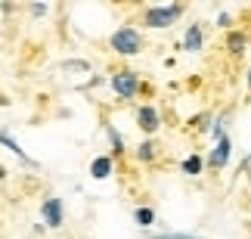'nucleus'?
Instances as JSON below:
<instances>
[{"label": "nucleus", "mask_w": 251, "mask_h": 239, "mask_svg": "<svg viewBox=\"0 0 251 239\" xmlns=\"http://www.w3.org/2000/svg\"><path fill=\"white\" fill-rule=\"evenodd\" d=\"M137 124H140V131H146V133H155V131L161 128L158 109H155V106H140V109H137Z\"/></svg>", "instance_id": "423d86ee"}, {"label": "nucleus", "mask_w": 251, "mask_h": 239, "mask_svg": "<svg viewBox=\"0 0 251 239\" xmlns=\"http://www.w3.org/2000/svg\"><path fill=\"white\" fill-rule=\"evenodd\" d=\"M158 159V143L155 140H146L137 146V161H155Z\"/></svg>", "instance_id": "9d476101"}, {"label": "nucleus", "mask_w": 251, "mask_h": 239, "mask_svg": "<svg viewBox=\"0 0 251 239\" xmlns=\"http://www.w3.org/2000/svg\"><path fill=\"white\" fill-rule=\"evenodd\" d=\"M133 221H137L140 227H152L155 224V208H149V205L137 208V212H133Z\"/></svg>", "instance_id": "f8f14e48"}, {"label": "nucleus", "mask_w": 251, "mask_h": 239, "mask_svg": "<svg viewBox=\"0 0 251 239\" xmlns=\"http://www.w3.org/2000/svg\"><path fill=\"white\" fill-rule=\"evenodd\" d=\"M229 152H233V140H229L226 133H224L220 140H214V149H211V156H208V165L214 168V171H217V168H224L226 161H229Z\"/></svg>", "instance_id": "39448f33"}, {"label": "nucleus", "mask_w": 251, "mask_h": 239, "mask_svg": "<svg viewBox=\"0 0 251 239\" xmlns=\"http://www.w3.org/2000/svg\"><path fill=\"white\" fill-rule=\"evenodd\" d=\"M69 72H87V62H65Z\"/></svg>", "instance_id": "dca6fc26"}, {"label": "nucleus", "mask_w": 251, "mask_h": 239, "mask_svg": "<svg viewBox=\"0 0 251 239\" xmlns=\"http://www.w3.org/2000/svg\"><path fill=\"white\" fill-rule=\"evenodd\" d=\"M90 174L96 180H105L112 174V156H100V159H93V165H90Z\"/></svg>", "instance_id": "1a4fd4ad"}, {"label": "nucleus", "mask_w": 251, "mask_h": 239, "mask_svg": "<svg viewBox=\"0 0 251 239\" xmlns=\"http://www.w3.org/2000/svg\"><path fill=\"white\" fill-rule=\"evenodd\" d=\"M41 217L47 221V227L59 230V227L65 224V214H62V199H56V196L44 199V202H41Z\"/></svg>", "instance_id": "20e7f679"}, {"label": "nucleus", "mask_w": 251, "mask_h": 239, "mask_svg": "<svg viewBox=\"0 0 251 239\" xmlns=\"http://www.w3.org/2000/svg\"><path fill=\"white\" fill-rule=\"evenodd\" d=\"M109 84H112V90L118 93L121 100H133V97L140 93V75H137V72H130V69L115 72L112 78H109Z\"/></svg>", "instance_id": "7ed1b4c3"}, {"label": "nucleus", "mask_w": 251, "mask_h": 239, "mask_svg": "<svg viewBox=\"0 0 251 239\" xmlns=\"http://www.w3.org/2000/svg\"><path fill=\"white\" fill-rule=\"evenodd\" d=\"M109 44H112V50L118 56H137L143 50V34L137 31V28L124 25V28H118V31L109 37Z\"/></svg>", "instance_id": "f257e3e1"}, {"label": "nucleus", "mask_w": 251, "mask_h": 239, "mask_svg": "<svg viewBox=\"0 0 251 239\" xmlns=\"http://www.w3.org/2000/svg\"><path fill=\"white\" fill-rule=\"evenodd\" d=\"M183 3H171V6H149L143 13V25L146 28H171L177 19L183 16Z\"/></svg>", "instance_id": "f03ea898"}, {"label": "nucleus", "mask_w": 251, "mask_h": 239, "mask_svg": "<svg viewBox=\"0 0 251 239\" xmlns=\"http://www.w3.org/2000/svg\"><path fill=\"white\" fill-rule=\"evenodd\" d=\"M149 239H201V236H192V233H155Z\"/></svg>", "instance_id": "2eb2a0df"}, {"label": "nucleus", "mask_w": 251, "mask_h": 239, "mask_svg": "<svg viewBox=\"0 0 251 239\" xmlns=\"http://www.w3.org/2000/svg\"><path fill=\"white\" fill-rule=\"evenodd\" d=\"M0 146H6L9 152H13V156H19V159H22V161H25V165H34V159H28V152H25L22 146H19V143H16L13 137H9V133H6V131H0Z\"/></svg>", "instance_id": "6e6552de"}, {"label": "nucleus", "mask_w": 251, "mask_h": 239, "mask_svg": "<svg viewBox=\"0 0 251 239\" xmlns=\"http://www.w3.org/2000/svg\"><path fill=\"white\" fill-rule=\"evenodd\" d=\"M201 41H205L201 25H189V28H186V37H183V47H186L189 53H199V50H201Z\"/></svg>", "instance_id": "0eeeda50"}, {"label": "nucleus", "mask_w": 251, "mask_h": 239, "mask_svg": "<svg viewBox=\"0 0 251 239\" xmlns=\"http://www.w3.org/2000/svg\"><path fill=\"white\" fill-rule=\"evenodd\" d=\"M245 81H248V90H251V69H248V78Z\"/></svg>", "instance_id": "6ab92c4d"}, {"label": "nucleus", "mask_w": 251, "mask_h": 239, "mask_svg": "<svg viewBox=\"0 0 251 239\" xmlns=\"http://www.w3.org/2000/svg\"><path fill=\"white\" fill-rule=\"evenodd\" d=\"M31 13H34V16H44V13H47V6H44V3H34V6H31Z\"/></svg>", "instance_id": "a211bd4d"}, {"label": "nucleus", "mask_w": 251, "mask_h": 239, "mask_svg": "<svg viewBox=\"0 0 251 239\" xmlns=\"http://www.w3.org/2000/svg\"><path fill=\"white\" fill-rule=\"evenodd\" d=\"M217 22H220V25H224V28H226L229 22H233V16H229V13H220V19H217Z\"/></svg>", "instance_id": "f3484780"}, {"label": "nucleus", "mask_w": 251, "mask_h": 239, "mask_svg": "<svg viewBox=\"0 0 251 239\" xmlns=\"http://www.w3.org/2000/svg\"><path fill=\"white\" fill-rule=\"evenodd\" d=\"M109 140H112V149H115V156H121V152H124V140H121V133L115 131V128H109Z\"/></svg>", "instance_id": "4468645a"}, {"label": "nucleus", "mask_w": 251, "mask_h": 239, "mask_svg": "<svg viewBox=\"0 0 251 239\" xmlns=\"http://www.w3.org/2000/svg\"><path fill=\"white\" fill-rule=\"evenodd\" d=\"M226 47H229V53H233V56H242L245 53V34L233 31V34L226 37Z\"/></svg>", "instance_id": "ddd939ff"}, {"label": "nucleus", "mask_w": 251, "mask_h": 239, "mask_svg": "<svg viewBox=\"0 0 251 239\" xmlns=\"http://www.w3.org/2000/svg\"><path fill=\"white\" fill-rule=\"evenodd\" d=\"M201 168H205V159H201V156H189V159H183V174L199 177V174H201Z\"/></svg>", "instance_id": "9b49d317"}]
</instances>
